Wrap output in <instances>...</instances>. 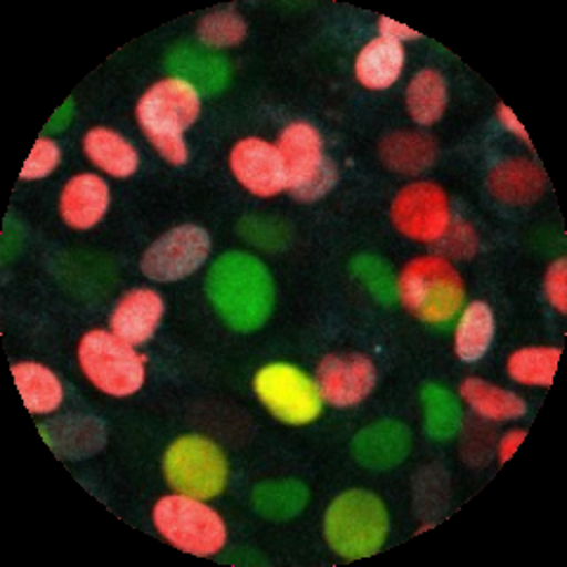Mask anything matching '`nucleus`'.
I'll list each match as a JSON object with an SVG mask.
<instances>
[{
  "instance_id": "2eb2a0df",
  "label": "nucleus",
  "mask_w": 567,
  "mask_h": 567,
  "mask_svg": "<svg viewBox=\"0 0 567 567\" xmlns=\"http://www.w3.org/2000/svg\"><path fill=\"white\" fill-rule=\"evenodd\" d=\"M164 315V300L152 289H135L121 298L112 315V329L131 346L147 343Z\"/></svg>"
},
{
  "instance_id": "39448f33",
  "label": "nucleus",
  "mask_w": 567,
  "mask_h": 567,
  "mask_svg": "<svg viewBox=\"0 0 567 567\" xmlns=\"http://www.w3.org/2000/svg\"><path fill=\"white\" fill-rule=\"evenodd\" d=\"M154 525L173 546L192 556H216L227 542L218 513L187 494L164 496L154 508Z\"/></svg>"
},
{
  "instance_id": "0eeeda50",
  "label": "nucleus",
  "mask_w": 567,
  "mask_h": 567,
  "mask_svg": "<svg viewBox=\"0 0 567 567\" xmlns=\"http://www.w3.org/2000/svg\"><path fill=\"white\" fill-rule=\"evenodd\" d=\"M277 152L287 189L300 202H315L336 185V166L322 154V137L308 123H293L279 135Z\"/></svg>"
},
{
  "instance_id": "f03ea898",
  "label": "nucleus",
  "mask_w": 567,
  "mask_h": 567,
  "mask_svg": "<svg viewBox=\"0 0 567 567\" xmlns=\"http://www.w3.org/2000/svg\"><path fill=\"white\" fill-rule=\"evenodd\" d=\"M202 100L183 79H164L154 83L137 102V121L147 140L166 162L181 166L187 162L183 133L199 118Z\"/></svg>"
},
{
  "instance_id": "c9c22d12",
  "label": "nucleus",
  "mask_w": 567,
  "mask_h": 567,
  "mask_svg": "<svg viewBox=\"0 0 567 567\" xmlns=\"http://www.w3.org/2000/svg\"><path fill=\"white\" fill-rule=\"evenodd\" d=\"M525 440V431H513L508 433L504 440H502V447H499V458L502 464H506V461L516 454V450L520 447V442Z\"/></svg>"
},
{
  "instance_id": "423d86ee",
  "label": "nucleus",
  "mask_w": 567,
  "mask_h": 567,
  "mask_svg": "<svg viewBox=\"0 0 567 567\" xmlns=\"http://www.w3.org/2000/svg\"><path fill=\"white\" fill-rule=\"evenodd\" d=\"M79 362L91 383L114 398L133 395L145 383V358L110 331L85 333Z\"/></svg>"
},
{
  "instance_id": "4be33fe9",
  "label": "nucleus",
  "mask_w": 567,
  "mask_h": 567,
  "mask_svg": "<svg viewBox=\"0 0 567 567\" xmlns=\"http://www.w3.org/2000/svg\"><path fill=\"white\" fill-rule=\"evenodd\" d=\"M435 145L431 137L419 133H393L381 142V158L388 168L400 173H421L435 162Z\"/></svg>"
},
{
  "instance_id": "9d476101",
  "label": "nucleus",
  "mask_w": 567,
  "mask_h": 567,
  "mask_svg": "<svg viewBox=\"0 0 567 567\" xmlns=\"http://www.w3.org/2000/svg\"><path fill=\"white\" fill-rule=\"evenodd\" d=\"M210 254V237L204 227L181 225L156 239L142 258V272L154 281H175L197 272Z\"/></svg>"
},
{
  "instance_id": "473e14b6",
  "label": "nucleus",
  "mask_w": 567,
  "mask_h": 567,
  "mask_svg": "<svg viewBox=\"0 0 567 567\" xmlns=\"http://www.w3.org/2000/svg\"><path fill=\"white\" fill-rule=\"evenodd\" d=\"M241 235L260 248H279L284 244V225L270 227V220L251 218L241 225Z\"/></svg>"
},
{
  "instance_id": "20e7f679",
  "label": "nucleus",
  "mask_w": 567,
  "mask_h": 567,
  "mask_svg": "<svg viewBox=\"0 0 567 567\" xmlns=\"http://www.w3.org/2000/svg\"><path fill=\"white\" fill-rule=\"evenodd\" d=\"M398 291L404 308L425 324H447L464 306L466 289L445 258L425 256L412 260L400 275Z\"/></svg>"
},
{
  "instance_id": "f8f14e48",
  "label": "nucleus",
  "mask_w": 567,
  "mask_h": 567,
  "mask_svg": "<svg viewBox=\"0 0 567 567\" xmlns=\"http://www.w3.org/2000/svg\"><path fill=\"white\" fill-rule=\"evenodd\" d=\"M229 164H233L237 181L256 197H275L287 187V173H284L277 147L258 137L241 140L233 150Z\"/></svg>"
},
{
  "instance_id": "7c9ffc66",
  "label": "nucleus",
  "mask_w": 567,
  "mask_h": 567,
  "mask_svg": "<svg viewBox=\"0 0 567 567\" xmlns=\"http://www.w3.org/2000/svg\"><path fill=\"white\" fill-rule=\"evenodd\" d=\"M60 158H62V154H60V147L55 145V142H52L50 137H41L33 145L20 177L22 181H39V177L50 175L60 166Z\"/></svg>"
},
{
  "instance_id": "f704fd0d",
  "label": "nucleus",
  "mask_w": 567,
  "mask_h": 567,
  "mask_svg": "<svg viewBox=\"0 0 567 567\" xmlns=\"http://www.w3.org/2000/svg\"><path fill=\"white\" fill-rule=\"evenodd\" d=\"M379 31H381V39H390V41H414V39H421V33L404 27V24H398L395 20H390V17H379Z\"/></svg>"
},
{
  "instance_id": "2f4dec72",
  "label": "nucleus",
  "mask_w": 567,
  "mask_h": 567,
  "mask_svg": "<svg viewBox=\"0 0 567 567\" xmlns=\"http://www.w3.org/2000/svg\"><path fill=\"white\" fill-rule=\"evenodd\" d=\"M442 251L454 258H468L477 251V237L473 227L466 223H454L447 227V233L442 235Z\"/></svg>"
},
{
  "instance_id": "5701e85b",
  "label": "nucleus",
  "mask_w": 567,
  "mask_h": 567,
  "mask_svg": "<svg viewBox=\"0 0 567 567\" xmlns=\"http://www.w3.org/2000/svg\"><path fill=\"white\" fill-rule=\"evenodd\" d=\"M494 339V315L487 303L475 300L461 315L458 327L454 333V348L458 360L464 362H477L487 352L489 343Z\"/></svg>"
},
{
  "instance_id": "ddd939ff",
  "label": "nucleus",
  "mask_w": 567,
  "mask_h": 567,
  "mask_svg": "<svg viewBox=\"0 0 567 567\" xmlns=\"http://www.w3.org/2000/svg\"><path fill=\"white\" fill-rule=\"evenodd\" d=\"M317 381L322 398L336 406H350L362 402L377 385V369L364 354L339 358L331 354L317 369Z\"/></svg>"
},
{
  "instance_id": "a878e982",
  "label": "nucleus",
  "mask_w": 567,
  "mask_h": 567,
  "mask_svg": "<svg viewBox=\"0 0 567 567\" xmlns=\"http://www.w3.org/2000/svg\"><path fill=\"white\" fill-rule=\"evenodd\" d=\"M406 106L421 126H431L442 116L447 106V85L437 71L425 69L412 79L410 87H406Z\"/></svg>"
},
{
  "instance_id": "f3484780",
  "label": "nucleus",
  "mask_w": 567,
  "mask_h": 567,
  "mask_svg": "<svg viewBox=\"0 0 567 567\" xmlns=\"http://www.w3.org/2000/svg\"><path fill=\"white\" fill-rule=\"evenodd\" d=\"M168 69L175 79L187 81L194 91L204 95H218L229 81V64L199 48H177L171 52Z\"/></svg>"
},
{
  "instance_id": "f257e3e1",
  "label": "nucleus",
  "mask_w": 567,
  "mask_h": 567,
  "mask_svg": "<svg viewBox=\"0 0 567 567\" xmlns=\"http://www.w3.org/2000/svg\"><path fill=\"white\" fill-rule=\"evenodd\" d=\"M213 308L237 331H256L268 322L275 306L272 277L265 265L246 254H225L206 281Z\"/></svg>"
},
{
  "instance_id": "e433bc0d",
  "label": "nucleus",
  "mask_w": 567,
  "mask_h": 567,
  "mask_svg": "<svg viewBox=\"0 0 567 567\" xmlns=\"http://www.w3.org/2000/svg\"><path fill=\"white\" fill-rule=\"evenodd\" d=\"M499 118H502V123L504 126L508 128V131H513L516 133L520 140H525V142H529V135L525 133V128L520 126V121L516 118V114H513L506 104H499Z\"/></svg>"
},
{
  "instance_id": "6e6552de",
  "label": "nucleus",
  "mask_w": 567,
  "mask_h": 567,
  "mask_svg": "<svg viewBox=\"0 0 567 567\" xmlns=\"http://www.w3.org/2000/svg\"><path fill=\"white\" fill-rule=\"evenodd\" d=\"M166 481L194 499H213L227 485V458L210 440L187 435L175 440L164 461Z\"/></svg>"
},
{
  "instance_id": "c85d7f7f",
  "label": "nucleus",
  "mask_w": 567,
  "mask_h": 567,
  "mask_svg": "<svg viewBox=\"0 0 567 567\" xmlns=\"http://www.w3.org/2000/svg\"><path fill=\"white\" fill-rule=\"evenodd\" d=\"M246 22L233 10L206 14L199 24V39L208 48H229L244 41Z\"/></svg>"
},
{
  "instance_id": "aec40b11",
  "label": "nucleus",
  "mask_w": 567,
  "mask_h": 567,
  "mask_svg": "<svg viewBox=\"0 0 567 567\" xmlns=\"http://www.w3.org/2000/svg\"><path fill=\"white\" fill-rule=\"evenodd\" d=\"M544 173L527 162H504L489 175V189L506 204H529L544 192Z\"/></svg>"
},
{
  "instance_id": "1a4fd4ad",
  "label": "nucleus",
  "mask_w": 567,
  "mask_h": 567,
  "mask_svg": "<svg viewBox=\"0 0 567 567\" xmlns=\"http://www.w3.org/2000/svg\"><path fill=\"white\" fill-rule=\"evenodd\" d=\"M256 393L284 423L303 425L322 412V390L291 364H270L258 371Z\"/></svg>"
},
{
  "instance_id": "4468645a",
  "label": "nucleus",
  "mask_w": 567,
  "mask_h": 567,
  "mask_svg": "<svg viewBox=\"0 0 567 567\" xmlns=\"http://www.w3.org/2000/svg\"><path fill=\"white\" fill-rule=\"evenodd\" d=\"M412 450V433L398 421L369 425L352 442V454L371 471H390L406 458Z\"/></svg>"
},
{
  "instance_id": "6ab92c4d",
  "label": "nucleus",
  "mask_w": 567,
  "mask_h": 567,
  "mask_svg": "<svg viewBox=\"0 0 567 567\" xmlns=\"http://www.w3.org/2000/svg\"><path fill=\"white\" fill-rule=\"evenodd\" d=\"M12 377L31 414H50L62 404V383L43 364L20 362L12 367Z\"/></svg>"
},
{
  "instance_id": "bb28decb",
  "label": "nucleus",
  "mask_w": 567,
  "mask_h": 567,
  "mask_svg": "<svg viewBox=\"0 0 567 567\" xmlns=\"http://www.w3.org/2000/svg\"><path fill=\"white\" fill-rule=\"evenodd\" d=\"M560 348H523L508 358V374L525 385H551Z\"/></svg>"
},
{
  "instance_id": "dca6fc26",
  "label": "nucleus",
  "mask_w": 567,
  "mask_h": 567,
  "mask_svg": "<svg viewBox=\"0 0 567 567\" xmlns=\"http://www.w3.org/2000/svg\"><path fill=\"white\" fill-rule=\"evenodd\" d=\"M106 206H110V187L102 177L91 173L71 177L60 199L62 218L76 229L95 227L106 213Z\"/></svg>"
},
{
  "instance_id": "a211bd4d",
  "label": "nucleus",
  "mask_w": 567,
  "mask_h": 567,
  "mask_svg": "<svg viewBox=\"0 0 567 567\" xmlns=\"http://www.w3.org/2000/svg\"><path fill=\"white\" fill-rule=\"evenodd\" d=\"M404 66V50L398 41L377 39L362 48L354 62V74L360 83L371 87V91H383V87L393 85Z\"/></svg>"
},
{
  "instance_id": "b1692460",
  "label": "nucleus",
  "mask_w": 567,
  "mask_h": 567,
  "mask_svg": "<svg viewBox=\"0 0 567 567\" xmlns=\"http://www.w3.org/2000/svg\"><path fill=\"white\" fill-rule=\"evenodd\" d=\"M308 487L298 481H270L254 489V508L268 520L296 518L308 504Z\"/></svg>"
},
{
  "instance_id": "72a5a7b5",
  "label": "nucleus",
  "mask_w": 567,
  "mask_h": 567,
  "mask_svg": "<svg viewBox=\"0 0 567 567\" xmlns=\"http://www.w3.org/2000/svg\"><path fill=\"white\" fill-rule=\"evenodd\" d=\"M546 293L558 312H567V260L560 258L546 275Z\"/></svg>"
},
{
  "instance_id": "c756f323",
  "label": "nucleus",
  "mask_w": 567,
  "mask_h": 567,
  "mask_svg": "<svg viewBox=\"0 0 567 567\" xmlns=\"http://www.w3.org/2000/svg\"><path fill=\"white\" fill-rule=\"evenodd\" d=\"M352 270L367 284V289L374 293V298H379L383 306L393 303L398 296V279L383 260L374 256H360L352 260Z\"/></svg>"
},
{
  "instance_id": "393cba45",
  "label": "nucleus",
  "mask_w": 567,
  "mask_h": 567,
  "mask_svg": "<svg viewBox=\"0 0 567 567\" xmlns=\"http://www.w3.org/2000/svg\"><path fill=\"white\" fill-rule=\"evenodd\" d=\"M461 398H464L473 410L492 421H511V419H520L525 414V402L508 393V390H502L496 385H489L481 379H466L461 383Z\"/></svg>"
},
{
  "instance_id": "cd10ccee",
  "label": "nucleus",
  "mask_w": 567,
  "mask_h": 567,
  "mask_svg": "<svg viewBox=\"0 0 567 567\" xmlns=\"http://www.w3.org/2000/svg\"><path fill=\"white\" fill-rule=\"evenodd\" d=\"M423 410H425V429L435 440H450L461 429V406L450 390L440 385H425L423 393Z\"/></svg>"
},
{
  "instance_id": "7ed1b4c3",
  "label": "nucleus",
  "mask_w": 567,
  "mask_h": 567,
  "mask_svg": "<svg viewBox=\"0 0 567 567\" xmlns=\"http://www.w3.org/2000/svg\"><path fill=\"white\" fill-rule=\"evenodd\" d=\"M324 532L341 558H369L379 554L388 537V511L377 494L350 489L329 506Z\"/></svg>"
},
{
  "instance_id": "412c9836",
  "label": "nucleus",
  "mask_w": 567,
  "mask_h": 567,
  "mask_svg": "<svg viewBox=\"0 0 567 567\" xmlns=\"http://www.w3.org/2000/svg\"><path fill=\"white\" fill-rule=\"evenodd\" d=\"M85 154L91 162L114 177H128L137 171V152L126 137L110 128H93L85 135Z\"/></svg>"
},
{
  "instance_id": "9b49d317",
  "label": "nucleus",
  "mask_w": 567,
  "mask_h": 567,
  "mask_svg": "<svg viewBox=\"0 0 567 567\" xmlns=\"http://www.w3.org/2000/svg\"><path fill=\"white\" fill-rule=\"evenodd\" d=\"M393 223L410 239H442L450 227L447 194L433 183H416L404 187L393 202Z\"/></svg>"
}]
</instances>
